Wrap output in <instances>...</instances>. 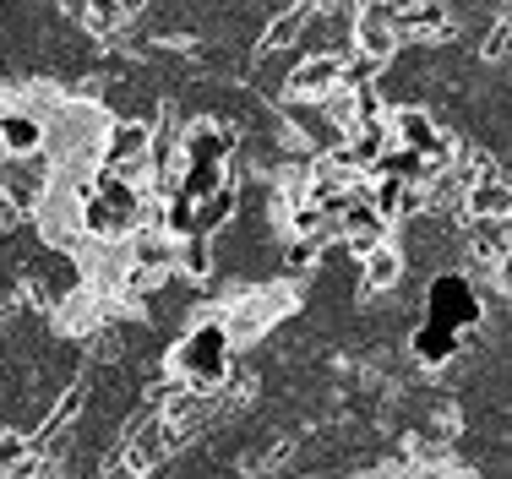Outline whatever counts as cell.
I'll return each mask as SVG.
<instances>
[{"label":"cell","instance_id":"6da1fadb","mask_svg":"<svg viewBox=\"0 0 512 479\" xmlns=\"http://www.w3.org/2000/svg\"><path fill=\"white\" fill-rule=\"evenodd\" d=\"M169 371H175V382H186L197 392H224L229 371H235V338H229V327L218 322V316L191 322L186 338L169 354Z\"/></svg>","mask_w":512,"mask_h":479},{"label":"cell","instance_id":"7a4b0ae2","mask_svg":"<svg viewBox=\"0 0 512 479\" xmlns=\"http://www.w3.org/2000/svg\"><path fill=\"white\" fill-rule=\"evenodd\" d=\"M425 305H431V322L453 327V333L480 327V294H474V278L463 273H436L425 289Z\"/></svg>","mask_w":512,"mask_h":479},{"label":"cell","instance_id":"3957f363","mask_svg":"<svg viewBox=\"0 0 512 479\" xmlns=\"http://www.w3.org/2000/svg\"><path fill=\"white\" fill-rule=\"evenodd\" d=\"M349 39H355L360 55L382 60V66H393V55L404 49V39H398V22H393V6H382V0H365V6H355V28H349Z\"/></svg>","mask_w":512,"mask_h":479},{"label":"cell","instance_id":"277c9868","mask_svg":"<svg viewBox=\"0 0 512 479\" xmlns=\"http://www.w3.org/2000/svg\"><path fill=\"white\" fill-rule=\"evenodd\" d=\"M333 88H344V55H300L289 71L284 104H322Z\"/></svg>","mask_w":512,"mask_h":479},{"label":"cell","instance_id":"5b68a950","mask_svg":"<svg viewBox=\"0 0 512 479\" xmlns=\"http://www.w3.org/2000/svg\"><path fill=\"white\" fill-rule=\"evenodd\" d=\"M393 22L404 44H442L453 39V11L447 0H393Z\"/></svg>","mask_w":512,"mask_h":479},{"label":"cell","instance_id":"8992f818","mask_svg":"<svg viewBox=\"0 0 512 479\" xmlns=\"http://www.w3.org/2000/svg\"><path fill=\"white\" fill-rule=\"evenodd\" d=\"M153 158V120H109L104 131V158L99 169H131V164H148Z\"/></svg>","mask_w":512,"mask_h":479},{"label":"cell","instance_id":"52a82bcc","mask_svg":"<svg viewBox=\"0 0 512 479\" xmlns=\"http://www.w3.org/2000/svg\"><path fill=\"white\" fill-rule=\"evenodd\" d=\"M148 6L153 0H77V17L88 39H120L131 22L148 17Z\"/></svg>","mask_w":512,"mask_h":479},{"label":"cell","instance_id":"ba28073f","mask_svg":"<svg viewBox=\"0 0 512 479\" xmlns=\"http://www.w3.org/2000/svg\"><path fill=\"white\" fill-rule=\"evenodd\" d=\"M387 218L376 213L371 207V196H365V186L355 191V202L344 207V213H338V240H344V251H355V256H365V251H376V245L387 240Z\"/></svg>","mask_w":512,"mask_h":479},{"label":"cell","instance_id":"9c48e42d","mask_svg":"<svg viewBox=\"0 0 512 479\" xmlns=\"http://www.w3.org/2000/svg\"><path fill=\"white\" fill-rule=\"evenodd\" d=\"M387 126H393V142L398 147H414V153H431L436 142H442V126H436V115L431 109H420V104H393L387 109Z\"/></svg>","mask_w":512,"mask_h":479},{"label":"cell","instance_id":"30bf717a","mask_svg":"<svg viewBox=\"0 0 512 479\" xmlns=\"http://www.w3.org/2000/svg\"><path fill=\"white\" fill-rule=\"evenodd\" d=\"M0 153L6 158H39L44 153V120L28 109L6 104L0 109Z\"/></svg>","mask_w":512,"mask_h":479},{"label":"cell","instance_id":"8fae6325","mask_svg":"<svg viewBox=\"0 0 512 479\" xmlns=\"http://www.w3.org/2000/svg\"><path fill=\"white\" fill-rule=\"evenodd\" d=\"M240 196H246V191H240L235 169H229V175L218 180V186L197 202V229H202V235H213V240H218L229 224H235V218H240Z\"/></svg>","mask_w":512,"mask_h":479},{"label":"cell","instance_id":"7c38bea8","mask_svg":"<svg viewBox=\"0 0 512 479\" xmlns=\"http://www.w3.org/2000/svg\"><path fill=\"white\" fill-rule=\"evenodd\" d=\"M463 224H469L474 262L496 267V262H507V256H512V218H463Z\"/></svg>","mask_w":512,"mask_h":479},{"label":"cell","instance_id":"4fadbf2b","mask_svg":"<svg viewBox=\"0 0 512 479\" xmlns=\"http://www.w3.org/2000/svg\"><path fill=\"white\" fill-rule=\"evenodd\" d=\"M175 273L186 278V284H207V278L218 273L213 235H202V229H191L186 240H175Z\"/></svg>","mask_w":512,"mask_h":479},{"label":"cell","instance_id":"5bb4252c","mask_svg":"<svg viewBox=\"0 0 512 479\" xmlns=\"http://www.w3.org/2000/svg\"><path fill=\"white\" fill-rule=\"evenodd\" d=\"M463 218H512V186L502 175L463 191Z\"/></svg>","mask_w":512,"mask_h":479},{"label":"cell","instance_id":"9a60e30c","mask_svg":"<svg viewBox=\"0 0 512 479\" xmlns=\"http://www.w3.org/2000/svg\"><path fill=\"white\" fill-rule=\"evenodd\" d=\"M409 349H414L420 365H447L463 349V333H453V327H442V322H425L420 333L409 338Z\"/></svg>","mask_w":512,"mask_h":479},{"label":"cell","instance_id":"2e32d148","mask_svg":"<svg viewBox=\"0 0 512 479\" xmlns=\"http://www.w3.org/2000/svg\"><path fill=\"white\" fill-rule=\"evenodd\" d=\"M360 262H365V289H371V294L393 289L398 278H404V251H398L393 240H382L376 251H365Z\"/></svg>","mask_w":512,"mask_h":479},{"label":"cell","instance_id":"e0dca14e","mask_svg":"<svg viewBox=\"0 0 512 479\" xmlns=\"http://www.w3.org/2000/svg\"><path fill=\"white\" fill-rule=\"evenodd\" d=\"M507 49H512V22H496V28H491V39H485V49H480V55H485V60H502Z\"/></svg>","mask_w":512,"mask_h":479},{"label":"cell","instance_id":"ac0fdd59","mask_svg":"<svg viewBox=\"0 0 512 479\" xmlns=\"http://www.w3.org/2000/svg\"><path fill=\"white\" fill-rule=\"evenodd\" d=\"M355 6H365V0H355ZM382 6H393V0H382Z\"/></svg>","mask_w":512,"mask_h":479},{"label":"cell","instance_id":"d6986e66","mask_svg":"<svg viewBox=\"0 0 512 479\" xmlns=\"http://www.w3.org/2000/svg\"><path fill=\"white\" fill-rule=\"evenodd\" d=\"M0 169H6V153H0Z\"/></svg>","mask_w":512,"mask_h":479},{"label":"cell","instance_id":"ffe728a7","mask_svg":"<svg viewBox=\"0 0 512 479\" xmlns=\"http://www.w3.org/2000/svg\"><path fill=\"white\" fill-rule=\"evenodd\" d=\"M0 109H6V98H0Z\"/></svg>","mask_w":512,"mask_h":479}]
</instances>
